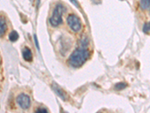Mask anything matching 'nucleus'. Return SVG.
<instances>
[{
	"label": "nucleus",
	"instance_id": "5",
	"mask_svg": "<svg viewBox=\"0 0 150 113\" xmlns=\"http://www.w3.org/2000/svg\"><path fill=\"white\" fill-rule=\"evenodd\" d=\"M52 87H53V90L55 91V93H56L61 99H62L63 100H65V99H66V94H65V93L64 92L63 90L62 89L58 84H56V83H53Z\"/></svg>",
	"mask_w": 150,
	"mask_h": 113
},
{
	"label": "nucleus",
	"instance_id": "7",
	"mask_svg": "<svg viewBox=\"0 0 150 113\" xmlns=\"http://www.w3.org/2000/svg\"><path fill=\"white\" fill-rule=\"evenodd\" d=\"M6 29H7V24L3 18L0 17V36L5 34Z\"/></svg>",
	"mask_w": 150,
	"mask_h": 113
},
{
	"label": "nucleus",
	"instance_id": "1",
	"mask_svg": "<svg viewBox=\"0 0 150 113\" xmlns=\"http://www.w3.org/2000/svg\"><path fill=\"white\" fill-rule=\"evenodd\" d=\"M89 53L85 48H77L71 54L69 57V64L74 68H78L89 58Z\"/></svg>",
	"mask_w": 150,
	"mask_h": 113
},
{
	"label": "nucleus",
	"instance_id": "9",
	"mask_svg": "<svg viewBox=\"0 0 150 113\" xmlns=\"http://www.w3.org/2000/svg\"><path fill=\"white\" fill-rule=\"evenodd\" d=\"M140 5L143 10L147 9L150 6V0H140Z\"/></svg>",
	"mask_w": 150,
	"mask_h": 113
},
{
	"label": "nucleus",
	"instance_id": "2",
	"mask_svg": "<svg viewBox=\"0 0 150 113\" xmlns=\"http://www.w3.org/2000/svg\"><path fill=\"white\" fill-rule=\"evenodd\" d=\"M64 11L63 5L59 4L56 6L53 12L51 17L50 19V23L53 26H58L62 23V14Z\"/></svg>",
	"mask_w": 150,
	"mask_h": 113
},
{
	"label": "nucleus",
	"instance_id": "12",
	"mask_svg": "<svg viewBox=\"0 0 150 113\" xmlns=\"http://www.w3.org/2000/svg\"><path fill=\"white\" fill-rule=\"evenodd\" d=\"M36 112H48V111L45 108H38L36 110Z\"/></svg>",
	"mask_w": 150,
	"mask_h": 113
},
{
	"label": "nucleus",
	"instance_id": "6",
	"mask_svg": "<svg viewBox=\"0 0 150 113\" xmlns=\"http://www.w3.org/2000/svg\"><path fill=\"white\" fill-rule=\"evenodd\" d=\"M23 56L26 61L30 62L33 60V54L29 48H25L23 51Z\"/></svg>",
	"mask_w": 150,
	"mask_h": 113
},
{
	"label": "nucleus",
	"instance_id": "3",
	"mask_svg": "<svg viewBox=\"0 0 150 113\" xmlns=\"http://www.w3.org/2000/svg\"><path fill=\"white\" fill-rule=\"evenodd\" d=\"M67 23L74 32H78L81 29V21L80 18L74 14H71L67 17Z\"/></svg>",
	"mask_w": 150,
	"mask_h": 113
},
{
	"label": "nucleus",
	"instance_id": "4",
	"mask_svg": "<svg viewBox=\"0 0 150 113\" xmlns=\"http://www.w3.org/2000/svg\"><path fill=\"white\" fill-rule=\"evenodd\" d=\"M16 101L23 109H27L31 106L30 97L28 96L27 94H21L18 95V97L16 99Z\"/></svg>",
	"mask_w": 150,
	"mask_h": 113
},
{
	"label": "nucleus",
	"instance_id": "10",
	"mask_svg": "<svg viewBox=\"0 0 150 113\" xmlns=\"http://www.w3.org/2000/svg\"><path fill=\"white\" fill-rule=\"evenodd\" d=\"M127 87V84L125 82H120L117 83V84L115 85L114 88L115 90H117V91H120V90L125 89V87Z\"/></svg>",
	"mask_w": 150,
	"mask_h": 113
},
{
	"label": "nucleus",
	"instance_id": "13",
	"mask_svg": "<svg viewBox=\"0 0 150 113\" xmlns=\"http://www.w3.org/2000/svg\"><path fill=\"white\" fill-rule=\"evenodd\" d=\"M70 1H71V2H72V3H73V5H75V6H76V7H77V8L80 7V5H79L78 2H77V0H70Z\"/></svg>",
	"mask_w": 150,
	"mask_h": 113
},
{
	"label": "nucleus",
	"instance_id": "8",
	"mask_svg": "<svg viewBox=\"0 0 150 113\" xmlns=\"http://www.w3.org/2000/svg\"><path fill=\"white\" fill-rule=\"evenodd\" d=\"M8 39L11 41H16L19 39V34L16 31L11 32L8 36Z\"/></svg>",
	"mask_w": 150,
	"mask_h": 113
},
{
	"label": "nucleus",
	"instance_id": "11",
	"mask_svg": "<svg viewBox=\"0 0 150 113\" xmlns=\"http://www.w3.org/2000/svg\"><path fill=\"white\" fill-rule=\"evenodd\" d=\"M143 32L146 33H148L150 32V22L147 23V24H144V26H143Z\"/></svg>",
	"mask_w": 150,
	"mask_h": 113
},
{
	"label": "nucleus",
	"instance_id": "14",
	"mask_svg": "<svg viewBox=\"0 0 150 113\" xmlns=\"http://www.w3.org/2000/svg\"><path fill=\"white\" fill-rule=\"evenodd\" d=\"M35 44H36V47H37L38 49H39V46H38V39H37V36H35Z\"/></svg>",
	"mask_w": 150,
	"mask_h": 113
}]
</instances>
